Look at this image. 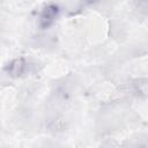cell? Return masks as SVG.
I'll return each mask as SVG.
<instances>
[{
	"instance_id": "1",
	"label": "cell",
	"mask_w": 148,
	"mask_h": 148,
	"mask_svg": "<svg viewBox=\"0 0 148 148\" xmlns=\"http://www.w3.org/2000/svg\"><path fill=\"white\" fill-rule=\"evenodd\" d=\"M57 14H58V7L56 5L45 6L39 15V27L42 29H47L54 22Z\"/></svg>"
},
{
	"instance_id": "2",
	"label": "cell",
	"mask_w": 148,
	"mask_h": 148,
	"mask_svg": "<svg viewBox=\"0 0 148 148\" xmlns=\"http://www.w3.org/2000/svg\"><path fill=\"white\" fill-rule=\"evenodd\" d=\"M25 69H27V62L23 58H16L5 67V71L7 72V74L13 77L21 76L25 72Z\"/></svg>"
},
{
	"instance_id": "3",
	"label": "cell",
	"mask_w": 148,
	"mask_h": 148,
	"mask_svg": "<svg viewBox=\"0 0 148 148\" xmlns=\"http://www.w3.org/2000/svg\"><path fill=\"white\" fill-rule=\"evenodd\" d=\"M139 2H148V0H139Z\"/></svg>"
},
{
	"instance_id": "4",
	"label": "cell",
	"mask_w": 148,
	"mask_h": 148,
	"mask_svg": "<svg viewBox=\"0 0 148 148\" xmlns=\"http://www.w3.org/2000/svg\"><path fill=\"white\" fill-rule=\"evenodd\" d=\"M88 1H89V2H91V1H95V0H88Z\"/></svg>"
}]
</instances>
